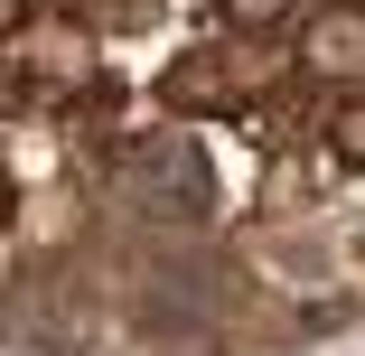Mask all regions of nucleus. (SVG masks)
Masks as SVG:
<instances>
[{
    "label": "nucleus",
    "instance_id": "1",
    "mask_svg": "<svg viewBox=\"0 0 365 356\" xmlns=\"http://www.w3.org/2000/svg\"><path fill=\"white\" fill-rule=\"evenodd\" d=\"M122 197H131V216H160V225H197L206 206H215V169L187 131L169 141H140V151L122 160Z\"/></svg>",
    "mask_w": 365,
    "mask_h": 356
},
{
    "label": "nucleus",
    "instance_id": "2",
    "mask_svg": "<svg viewBox=\"0 0 365 356\" xmlns=\"http://www.w3.org/2000/svg\"><path fill=\"white\" fill-rule=\"evenodd\" d=\"M10 328L29 347H94L103 337V300L85 291L76 272H29L19 300H10Z\"/></svg>",
    "mask_w": 365,
    "mask_h": 356
},
{
    "label": "nucleus",
    "instance_id": "3",
    "mask_svg": "<svg viewBox=\"0 0 365 356\" xmlns=\"http://www.w3.org/2000/svg\"><path fill=\"white\" fill-rule=\"evenodd\" d=\"M300 66L309 76H365V10L356 0H328V10L300 29Z\"/></svg>",
    "mask_w": 365,
    "mask_h": 356
},
{
    "label": "nucleus",
    "instance_id": "4",
    "mask_svg": "<svg viewBox=\"0 0 365 356\" xmlns=\"http://www.w3.org/2000/svg\"><path fill=\"white\" fill-rule=\"evenodd\" d=\"M169 103H244V76H225V56L197 47L178 76H169Z\"/></svg>",
    "mask_w": 365,
    "mask_h": 356
},
{
    "label": "nucleus",
    "instance_id": "5",
    "mask_svg": "<svg viewBox=\"0 0 365 356\" xmlns=\"http://www.w3.org/2000/svg\"><path fill=\"white\" fill-rule=\"evenodd\" d=\"M328 141H337V160H346V169H365V94L328 113Z\"/></svg>",
    "mask_w": 365,
    "mask_h": 356
},
{
    "label": "nucleus",
    "instance_id": "6",
    "mask_svg": "<svg viewBox=\"0 0 365 356\" xmlns=\"http://www.w3.org/2000/svg\"><path fill=\"white\" fill-rule=\"evenodd\" d=\"M215 10H225L235 29H253V38H262V29H281L290 10H300V0H215Z\"/></svg>",
    "mask_w": 365,
    "mask_h": 356
},
{
    "label": "nucleus",
    "instance_id": "7",
    "mask_svg": "<svg viewBox=\"0 0 365 356\" xmlns=\"http://www.w3.org/2000/svg\"><path fill=\"white\" fill-rule=\"evenodd\" d=\"M356 10H365V0H356Z\"/></svg>",
    "mask_w": 365,
    "mask_h": 356
}]
</instances>
